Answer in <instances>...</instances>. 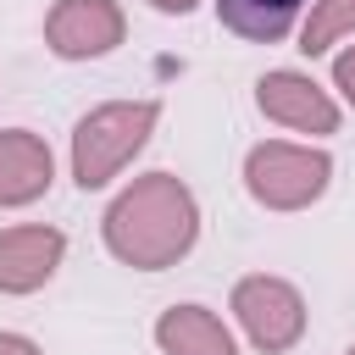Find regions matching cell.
<instances>
[{
    "label": "cell",
    "instance_id": "1",
    "mask_svg": "<svg viewBox=\"0 0 355 355\" xmlns=\"http://www.w3.org/2000/svg\"><path fill=\"white\" fill-rule=\"evenodd\" d=\"M100 233H105V250L122 266L161 272V266H178L194 250V239H200V205H194V194H189L183 178L144 172V178H133L111 200Z\"/></svg>",
    "mask_w": 355,
    "mask_h": 355
},
{
    "label": "cell",
    "instance_id": "2",
    "mask_svg": "<svg viewBox=\"0 0 355 355\" xmlns=\"http://www.w3.org/2000/svg\"><path fill=\"white\" fill-rule=\"evenodd\" d=\"M155 116H161L155 100H105L89 116H78V128H72V183L83 194L89 189H105L150 144Z\"/></svg>",
    "mask_w": 355,
    "mask_h": 355
},
{
    "label": "cell",
    "instance_id": "3",
    "mask_svg": "<svg viewBox=\"0 0 355 355\" xmlns=\"http://www.w3.org/2000/svg\"><path fill=\"white\" fill-rule=\"evenodd\" d=\"M327 183H333V155L327 150L266 139L244 155V189L266 211H305L311 200L327 194Z\"/></svg>",
    "mask_w": 355,
    "mask_h": 355
},
{
    "label": "cell",
    "instance_id": "4",
    "mask_svg": "<svg viewBox=\"0 0 355 355\" xmlns=\"http://www.w3.org/2000/svg\"><path fill=\"white\" fill-rule=\"evenodd\" d=\"M233 316H239L244 338L255 349H266V355L294 349L300 333H305V300H300V288L288 277H266V272L233 283Z\"/></svg>",
    "mask_w": 355,
    "mask_h": 355
},
{
    "label": "cell",
    "instance_id": "5",
    "mask_svg": "<svg viewBox=\"0 0 355 355\" xmlns=\"http://www.w3.org/2000/svg\"><path fill=\"white\" fill-rule=\"evenodd\" d=\"M128 33V17L116 0H55L44 17V44L61 61H94L111 55Z\"/></svg>",
    "mask_w": 355,
    "mask_h": 355
},
{
    "label": "cell",
    "instance_id": "6",
    "mask_svg": "<svg viewBox=\"0 0 355 355\" xmlns=\"http://www.w3.org/2000/svg\"><path fill=\"white\" fill-rule=\"evenodd\" d=\"M255 105H261L272 122L294 128V133H338V105H333V94H327L311 72H294V67L266 72V78L255 83Z\"/></svg>",
    "mask_w": 355,
    "mask_h": 355
},
{
    "label": "cell",
    "instance_id": "7",
    "mask_svg": "<svg viewBox=\"0 0 355 355\" xmlns=\"http://www.w3.org/2000/svg\"><path fill=\"white\" fill-rule=\"evenodd\" d=\"M67 255V239L61 227H44V222H22V227H6L0 233V294H33L55 277Z\"/></svg>",
    "mask_w": 355,
    "mask_h": 355
},
{
    "label": "cell",
    "instance_id": "8",
    "mask_svg": "<svg viewBox=\"0 0 355 355\" xmlns=\"http://www.w3.org/2000/svg\"><path fill=\"white\" fill-rule=\"evenodd\" d=\"M55 178L50 144L28 128H0V205H33Z\"/></svg>",
    "mask_w": 355,
    "mask_h": 355
},
{
    "label": "cell",
    "instance_id": "9",
    "mask_svg": "<svg viewBox=\"0 0 355 355\" xmlns=\"http://www.w3.org/2000/svg\"><path fill=\"white\" fill-rule=\"evenodd\" d=\"M155 344H161V355H239L233 333L205 305H172V311H161L155 316Z\"/></svg>",
    "mask_w": 355,
    "mask_h": 355
},
{
    "label": "cell",
    "instance_id": "10",
    "mask_svg": "<svg viewBox=\"0 0 355 355\" xmlns=\"http://www.w3.org/2000/svg\"><path fill=\"white\" fill-rule=\"evenodd\" d=\"M300 11H305V0H216L222 28L250 39V44H277Z\"/></svg>",
    "mask_w": 355,
    "mask_h": 355
},
{
    "label": "cell",
    "instance_id": "11",
    "mask_svg": "<svg viewBox=\"0 0 355 355\" xmlns=\"http://www.w3.org/2000/svg\"><path fill=\"white\" fill-rule=\"evenodd\" d=\"M344 33H355V0H316L311 6V22L300 28V50L305 55H322Z\"/></svg>",
    "mask_w": 355,
    "mask_h": 355
},
{
    "label": "cell",
    "instance_id": "12",
    "mask_svg": "<svg viewBox=\"0 0 355 355\" xmlns=\"http://www.w3.org/2000/svg\"><path fill=\"white\" fill-rule=\"evenodd\" d=\"M333 83H338V89H344V100L355 105V44L333 55Z\"/></svg>",
    "mask_w": 355,
    "mask_h": 355
},
{
    "label": "cell",
    "instance_id": "13",
    "mask_svg": "<svg viewBox=\"0 0 355 355\" xmlns=\"http://www.w3.org/2000/svg\"><path fill=\"white\" fill-rule=\"evenodd\" d=\"M0 355H44L33 338H22V333H0Z\"/></svg>",
    "mask_w": 355,
    "mask_h": 355
},
{
    "label": "cell",
    "instance_id": "14",
    "mask_svg": "<svg viewBox=\"0 0 355 355\" xmlns=\"http://www.w3.org/2000/svg\"><path fill=\"white\" fill-rule=\"evenodd\" d=\"M150 6H155V11H166V17H183V11H194L200 0H150Z\"/></svg>",
    "mask_w": 355,
    "mask_h": 355
},
{
    "label": "cell",
    "instance_id": "15",
    "mask_svg": "<svg viewBox=\"0 0 355 355\" xmlns=\"http://www.w3.org/2000/svg\"><path fill=\"white\" fill-rule=\"evenodd\" d=\"M349 355H355V344H349Z\"/></svg>",
    "mask_w": 355,
    "mask_h": 355
}]
</instances>
